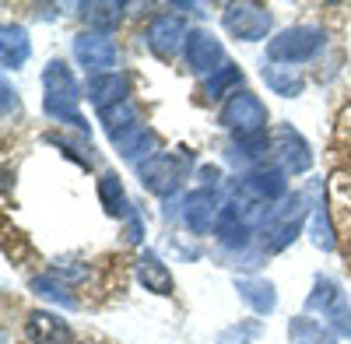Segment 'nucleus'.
<instances>
[{
  "label": "nucleus",
  "mask_w": 351,
  "mask_h": 344,
  "mask_svg": "<svg viewBox=\"0 0 351 344\" xmlns=\"http://www.w3.org/2000/svg\"><path fill=\"white\" fill-rule=\"evenodd\" d=\"M81 18L88 21V32H112L116 25L123 21V4H116V0H102V4H81Z\"/></svg>",
  "instance_id": "21"
},
{
  "label": "nucleus",
  "mask_w": 351,
  "mask_h": 344,
  "mask_svg": "<svg viewBox=\"0 0 351 344\" xmlns=\"http://www.w3.org/2000/svg\"><path fill=\"white\" fill-rule=\"evenodd\" d=\"M306 306L316 309V312H324L327 327H334L341 337H351V306H348V295L341 292V284L330 274H319L316 278L313 295H309Z\"/></svg>",
  "instance_id": "5"
},
{
  "label": "nucleus",
  "mask_w": 351,
  "mask_h": 344,
  "mask_svg": "<svg viewBox=\"0 0 351 344\" xmlns=\"http://www.w3.org/2000/svg\"><path fill=\"white\" fill-rule=\"evenodd\" d=\"M190 165H193V155L190 151H183V155H155V158H148L144 165H137V172H141V183H144V190H148V193L172 197L176 190L183 186Z\"/></svg>",
  "instance_id": "3"
},
{
  "label": "nucleus",
  "mask_w": 351,
  "mask_h": 344,
  "mask_svg": "<svg viewBox=\"0 0 351 344\" xmlns=\"http://www.w3.org/2000/svg\"><path fill=\"white\" fill-rule=\"evenodd\" d=\"M43 92H46V112H49V116L67 120V123L84 130V120L77 116L81 88H77V81H74L67 64H60V60L46 64V71H43Z\"/></svg>",
  "instance_id": "1"
},
{
  "label": "nucleus",
  "mask_w": 351,
  "mask_h": 344,
  "mask_svg": "<svg viewBox=\"0 0 351 344\" xmlns=\"http://www.w3.org/2000/svg\"><path fill=\"white\" fill-rule=\"evenodd\" d=\"M263 334V323L260 320H243V323H232L218 334V344H253L256 337Z\"/></svg>",
  "instance_id": "28"
},
{
  "label": "nucleus",
  "mask_w": 351,
  "mask_h": 344,
  "mask_svg": "<svg viewBox=\"0 0 351 344\" xmlns=\"http://www.w3.org/2000/svg\"><path fill=\"white\" fill-rule=\"evenodd\" d=\"M253 232H256V228L239 214L236 204H225V208H221V214H218V221H215V236H218L221 246H228V249H243V246L250 243Z\"/></svg>",
  "instance_id": "15"
},
{
  "label": "nucleus",
  "mask_w": 351,
  "mask_h": 344,
  "mask_svg": "<svg viewBox=\"0 0 351 344\" xmlns=\"http://www.w3.org/2000/svg\"><path fill=\"white\" fill-rule=\"evenodd\" d=\"M288 341L291 344H337L334 330L324 327V323H316L309 317H295L288 323Z\"/></svg>",
  "instance_id": "25"
},
{
  "label": "nucleus",
  "mask_w": 351,
  "mask_h": 344,
  "mask_svg": "<svg viewBox=\"0 0 351 344\" xmlns=\"http://www.w3.org/2000/svg\"><path fill=\"white\" fill-rule=\"evenodd\" d=\"M183 53H186V64H190L193 74H215L218 67H225V49L208 28H193L186 36Z\"/></svg>",
  "instance_id": "8"
},
{
  "label": "nucleus",
  "mask_w": 351,
  "mask_h": 344,
  "mask_svg": "<svg viewBox=\"0 0 351 344\" xmlns=\"http://www.w3.org/2000/svg\"><path fill=\"white\" fill-rule=\"evenodd\" d=\"M25 334H28V341H32V344H71L74 341L71 327L56 317V312H46V309L28 312Z\"/></svg>",
  "instance_id": "12"
},
{
  "label": "nucleus",
  "mask_w": 351,
  "mask_h": 344,
  "mask_svg": "<svg viewBox=\"0 0 351 344\" xmlns=\"http://www.w3.org/2000/svg\"><path fill=\"white\" fill-rule=\"evenodd\" d=\"M309 218H313V243L319 249H334V228H330V211L324 204V186L319 180L309 183Z\"/></svg>",
  "instance_id": "17"
},
{
  "label": "nucleus",
  "mask_w": 351,
  "mask_h": 344,
  "mask_svg": "<svg viewBox=\"0 0 351 344\" xmlns=\"http://www.w3.org/2000/svg\"><path fill=\"white\" fill-rule=\"evenodd\" d=\"M180 42H183V18L162 14V18L152 21V28H148V46H152L158 56H172Z\"/></svg>",
  "instance_id": "18"
},
{
  "label": "nucleus",
  "mask_w": 351,
  "mask_h": 344,
  "mask_svg": "<svg viewBox=\"0 0 351 344\" xmlns=\"http://www.w3.org/2000/svg\"><path fill=\"white\" fill-rule=\"evenodd\" d=\"M127 77L120 74V71H112V74H99V77H92L88 81V99H92V106L99 109V112H106V109H112V106H120V102H127Z\"/></svg>",
  "instance_id": "16"
},
{
  "label": "nucleus",
  "mask_w": 351,
  "mask_h": 344,
  "mask_svg": "<svg viewBox=\"0 0 351 344\" xmlns=\"http://www.w3.org/2000/svg\"><path fill=\"white\" fill-rule=\"evenodd\" d=\"M112 145H116V151H120V158L130 162V165H144L148 158H155V134L148 127H141V123L123 130V134H116Z\"/></svg>",
  "instance_id": "14"
},
{
  "label": "nucleus",
  "mask_w": 351,
  "mask_h": 344,
  "mask_svg": "<svg viewBox=\"0 0 351 344\" xmlns=\"http://www.w3.org/2000/svg\"><path fill=\"white\" fill-rule=\"evenodd\" d=\"M319 46H324V28L316 25H295V28H285L281 36H274L267 42V60L271 64H306L313 60V56L319 53Z\"/></svg>",
  "instance_id": "2"
},
{
  "label": "nucleus",
  "mask_w": 351,
  "mask_h": 344,
  "mask_svg": "<svg viewBox=\"0 0 351 344\" xmlns=\"http://www.w3.org/2000/svg\"><path fill=\"white\" fill-rule=\"evenodd\" d=\"M127 218H130V232H127V239H130V243H141L144 228H141V218H137V211L130 208V214H127Z\"/></svg>",
  "instance_id": "33"
},
{
  "label": "nucleus",
  "mask_w": 351,
  "mask_h": 344,
  "mask_svg": "<svg viewBox=\"0 0 351 344\" xmlns=\"http://www.w3.org/2000/svg\"><path fill=\"white\" fill-rule=\"evenodd\" d=\"M330 218L337 236L351 239V169H337L330 176Z\"/></svg>",
  "instance_id": "13"
},
{
  "label": "nucleus",
  "mask_w": 351,
  "mask_h": 344,
  "mask_svg": "<svg viewBox=\"0 0 351 344\" xmlns=\"http://www.w3.org/2000/svg\"><path fill=\"white\" fill-rule=\"evenodd\" d=\"M221 200H218V190H193V193H186V200H183V221H186V228L193 236H204V232H211L215 228V221H218V214H221Z\"/></svg>",
  "instance_id": "9"
},
{
  "label": "nucleus",
  "mask_w": 351,
  "mask_h": 344,
  "mask_svg": "<svg viewBox=\"0 0 351 344\" xmlns=\"http://www.w3.org/2000/svg\"><path fill=\"white\" fill-rule=\"evenodd\" d=\"M218 180H221V169H218V165H200V183H204V190H215Z\"/></svg>",
  "instance_id": "30"
},
{
  "label": "nucleus",
  "mask_w": 351,
  "mask_h": 344,
  "mask_svg": "<svg viewBox=\"0 0 351 344\" xmlns=\"http://www.w3.org/2000/svg\"><path fill=\"white\" fill-rule=\"evenodd\" d=\"M218 120L236 137L267 134V106H263L253 92H236V95H228V102L221 106Z\"/></svg>",
  "instance_id": "4"
},
{
  "label": "nucleus",
  "mask_w": 351,
  "mask_h": 344,
  "mask_svg": "<svg viewBox=\"0 0 351 344\" xmlns=\"http://www.w3.org/2000/svg\"><path fill=\"white\" fill-rule=\"evenodd\" d=\"M271 148L278 151L285 172H309V169H313V151H309L306 137H302L299 130H291V127H285V123L274 127Z\"/></svg>",
  "instance_id": "10"
},
{
  "label": "nucleus",
  "mask_w": 351,
  "mask_h": 344,
  "mask_svg": "<svg viewBox=\"0 0 351 344\" xmlns=\"http://www.w3.org/2000/svg\"><path fill=\"white\" fill-rule=\"evenodd\" d=\"M263 81L274 95H285V99H295L302 88H306V77L295 71V67H281V64H271L263 67Z\"/></svg>",
  "instance_id": "24"
},
{
  "label": "nucleus",
  "mask_w": 351,
  "mask_h": 344,
  "mask_svg": "<svg viewBox=\"0 0 351 344\" xmlns=\"http://www.w3.org/2000/svg\"><path fill=\"white\" fill-rule=\"evenodd\" d=\"M243 193H250L253 200H263V204H274V200L288 197V180H285V169L278 165H256L253 172L236 183Z\"/></svg>",
  "instance_id": "11"
},
{
  "label": "nucleus",
  "mask_w": 351,
  "mask_h": 344,
  "mask_svg": "<svg viewBox=\"0 0 351 344\" xmlns=\"http://www.w3.org/2000/svg\"><path fill=\"white\" fill-rule=\"evenodd\" d=\"M99 116H102V127H106L109 137H116V134H123V130L137 127V109H134V102H120V106H112V109L99 112Z\"/></svg>",
  "instance_id": "27"
},
{
  "label": "nucleus",
  "mask_w": 351,
  "mask_h": 344,
  "mask_svg": "<svg viewBox=\"0 0 351 344\" xmlns=\"http://www.w3.org/2000/svg\"><path fill=\"white\" fill-rule=\"evenodd\" d=\"M99 204L106 208V214H112V218H120V214H130V200H127V193H123V183H120V176L116 172H102V180H99Z\"/></svg>",
  "instance_id": "23"
},
{
  "label": "nucleus",
  "mask_w": 351,
  "mask_h": 344,
  "mask_svg": "<svg viewBox=\"0 0 351 344\" xmlns=\"http://www.w3.org/2000/svg\"><path fill=\"white\" fill-rule=\"evenodd\" d=\"M337 137L344 140V145L351 148V106L341 112V120H337Z\"/></svg>",
  "instance_id": "31"
},
{
  "label": "nucleus",
  "mask_w": 351,
  "mask_h": 344,
  "mask_svg": "<svg viewBox=\"0 0 351 344\" xmlns=\"http://www.w3.org/2000/svg\"><path fill=\"white\" fill-rule=\"evenodd\" d=\"M221 21H225V32L236 36V39H243V42L267 39L271 25H274L271 11L260 8V4H225Z\"/></svg>",
  "instance_id": "6"
},
{
  "label": "nucleus",
  "mask_w": 351,
  "mask_h": 344,
  "mask_svg": "<svg viewBox=\"0 0 351 344\" xmlns=\"http://www.w3.org/2000/svg\"><path fill=\"white\" fill-rule=\"evenodd\" d=\"M28 53H32V42H28V32L21 25H4V32H0V60H4L8 71H18Z\"/></svg>",
  "instance_id": "20"
},
{
  "label": "nucleus",
  "mask_w": 351,
  "mask_h": 344,
  "mask_svg": "<svg viewBox=\"0 0 351 344\" xmlns=\"http://www.w3.org/2000/svg\"><path fill=\"white\" fill-rule=\"evenodd\" d=\"M239 84H243V71H239L236 64H225V67H218V71L208 77V95H211V99H225L228 92L236 95Z\"/></svg>",
  "instance_id": "26"
},
{
  "label": "nucleus",
  "mask_w": 351,
  "mask_h": 344,
  "mask_svg": "<svg viewBox=\"0 0 351 344\" xmlns=\"http://www.w3.org/2000/svg\"><path fill=\"white\" fill-rule=\"evenodd\" d=\"M74 56L84 71H92V77L99 74H112V67L120 64V49L109 36H99V32H81L74 39Z\"/></svg>",
  "instance_id": "7"
},
{
  "label": "nucleus",
  "mask_w": 351,
  "mask_h": 344,
  "mask_svg": "<svg viewBox=\"0 0 351 344\" xmlns=\"http://www.w3.org/2000/svg\"><path fill=\"white\" fill-rule=\"evenodd\" d=\"M137 278L148 292H158V295H172V274L169 267L162 264V256H155L152 249H144L137 256Z\"/></svg>",
  "instance_id": "19"
},
{
  "label": "nucleus",
  "mask_w": 351,
  "mask_h": 344,
  "mask_svg": "<svg viewBox=\"0 0 351 344\" xmlns=\"http://www.w3.org/2000/svg\"><path fill=\"white\" fill-rule=\"evenodd\" d=\"M236 292H239V299L250 302L256 312H274V306H278L274 284L263 281V278H243V281H236Z\"/></svg>",
  "instance_id": "22"
},
{
  "label": "nucleus",
  "mask_w": 351,
  "mask_h": 344,
  "mask_svg": "<svg viewBox=\"0 0 351 344\" xmlns=\"http://www.w3.org/2000/svg\"><path fill=\"white\" fill-rule=\"evenodd\" d=\"M0 92H4V116H11V109L18 112V92L11 88V81L0 84Z\"/></svg>",
  "instance_id": "32"
},
{
  "label": "nucleus",
  "mask_w": 351,
  "mask_h": 344,
  "mask_svg": "<svg viewBox=\"0 0 351 344\" xmlns=\"http://www.w3.org/2000/svg\"><path fill=\"white\" fill-rule=\"evenodd\" d=\"M32 288H36L39 295H46L49 302H60V306H71V309L77 306V299L67 292V284H60V281H56L53 274H46V278H36V281H32Z\"/></svg>",
  "instance_id": "29"
}]
</instances>
